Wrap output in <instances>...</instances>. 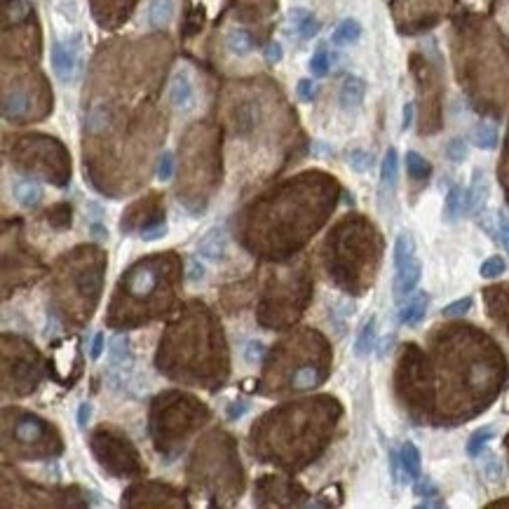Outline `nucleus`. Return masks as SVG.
<instances>
[{"instance_id": "f8f14e48", "label": "nucleus", "mask_w": 509, "mask_h": 509, "mask_svg": "<svg viewBox=\"0 0 509 509\" xmlns=\"http://www.w3.org/2000/svg\"><path fill=\"white\" fill-rule=\"evenodd\" d=\"M29 111V95L24 90L5 92L3 97V118L5 120H19Z\"/></svg>"}, {"instance_id": "c03bdc74", "label": "nucleus", "mask_w": 509, "mask_h": 509, "mask_svg": "<svg viewBox=\"0 0 509 509\" xmlns=\"http://www.w3.org/2000/svg\"><path fill=\"white\" fill-rule=\"evenodd\" d=\"M411 123H413V104H406L404 106V120H401V130H408V127H411Z\"/></svg>"}, {"instance_id": "9b49d317", "label": "nucleus", "mask_w": 509, "mask_h": 509, "mask_svg": "<svg viewBox=\"0 0 509 509\" xmlns=\"http://www.w3.org/2000/svg\"><path fill=\"white\" fill-rule=\"evenodd\" d=\"M399 460H401V474H404L406 481L420 479V467H423V462H420V451L413 441H406V444L401 446Z\"/></svg>"}, {"instance_id": "dca6fc26", "label": "nucleus", "mask_w": 509, "mask_h": 509, "mask_svg": "<svg viewBox=\"0 0 509 509\" xmlns=\"http://www.w3.org/2000/svg\"><path fill=\"white\" fill-rule=\"evenodd\" d=\"M225 48L230 55L235 57H246L253 50V40L249 36V31L244 29H230L225 33Z\"/></svg>"}, {"instance_id": "20e7f679", "label": "nucleus", "mask_w": 509, "mask_h": 509, "mask_svg": "<svg viewBox=\"0 0 509 509\" xmlns=\"http://www.w3.org/2000/svg\"><path fill=\"white\" fill-rule=\"evenodd\" d=\"M76 50L71 48V45L66 43H57L52 45V71H55V76L62 80V83H69L73 78V73H76Z\"/></svg>"}, {"instance_id": "ddd939ff", "label": "nucleus", "mask_w": 509, "mask_h": 509, "mask_svg": "<svg viewBox=\"0 0 509 509\" xmlns=\"http://www.w3.org/2000/svg\"><path fill=\"white\" fill-rule=\"evenodd\" d=\"M43 434H45V425H43V420L36 418V415H24V418L15 425V439L24 441V444L38 441Z\"/></svg>"}, {"instance_id": "39448f33", "label": "nucleus", "mask_w": 509, "mask_h": 509, "mask_svg": "<svg viewBox=\"0 0 509 509\" xmlns=\"http://www.w3.org/2000/svg\"><path fill=\"white\" fill-rule=\"evenodd\" d=\"M158 282H160V277H158L155 267L141 265V267H137V270H132L130 282H127V289H130V293L134 298H148L151 293L155 291Z\"/></svg>"}, {"instance_id": "e433bc0d", "label": "nucleus", "mask_w": 509, "mask_h": 509, "mask_svg": "<svg viewBox=\"0 0 509 509\" xmlns=\"http://www.w3.org/2000/svg\"><path fill=\"white\" fill-rule=\"evenodd\" d=\"M498 232H500L502 246H505L507 253H509V214L507 211H500V216H498Z\"/></svg>"}, {"instance_id": "7ed1b4c3", "label": "nucleus", "mask_w": 509, "mask_h": 509, "mask_svg": "<svg viewBox=\"0 0 509 509\" xmlns=\"http://www.w3.org/2000/svg\"><path fill=\"white\" fill-rule=\"evenodd\" d=\"M427 305H430V296L425 291H413L411 296L401 300L399 307V321L404 326H415L425 319Z\"/></svg>"}, {"instance_id": "f03ea898", "label": "nucleus", "mask_w": 509, "mask_h": 509, "mask_svg": "<svg viewBox=\"0 0 509 509\" xmlns=\"http://www.w3.org/2000/svg\"><path fill=\"white\" fill-rule=\"evenodd\" d=\"M169 104L174 106V111H190L195 106V90L186 71H179L169 83Z\"/></svg>"}, {"instance_id": "393cba45", "label": "nucleus", "mask_w": 509, "mask_h": 509, "mask_svg": "<svg viewBox=\"0 0 509 509\" xmlns=\"http://www.w3.org/2000/svg\"><path fill=\"white\" fill-rule=\"evenodd\" d=\"M329 66H331V57L326 50H317L310 59V64H307V69L314 78H324L326 73H329Z\"/></svg>"}, {"instance_id": "423d86ee", "label": "nucleus", "mask_w": 509, "mask_h": 509, "mask_svg": "<svg viewBox=\"0 0 509 509\" xmlns=\"http://www.w3.org/2000/svg\"><path fill=\"white\" fill-rule=\"evenodd\" d=\"M286 24H289V31L293 36H298L300 40H310L312 36H317L319 31V22L314 19V15L305 8H293L286 17Z\"/></svg>"}, {"instance_id": "a878e982", "label": "nucleus", "mask_w": 509, "mask_h": 509, "mask_svg": "<svg viewBox=\"0 0 509 509\" xmlns=\"http://www.w3.org/2000/svg\"><path fill=\"white\" fill-rule=\"evenodd\" d=\"M347 165H350L354 172L364 174V172L371 169V165H373V155H371V153H368V151H361V148H357V151H350V153H347Z\"/></svg>"}, {"instance_id": "58836bf2", "label": "nucleus", "mask_w": 509, "mask_h": 509, "mask_svg": "<svg viewBox=\"0 0 509 509\" xmlns=\"http://www.w3.org/2000/svg\"><path fill=\"white\" fill-rule=\"evenodd\" d=\"M165 232H167V225L165 223H158V225L144 228L141 237L146 239V242H153V239H158V237H165Z\"/></svg>"}, {"instance_id": "f257e3e1", "label": "nucleus", "mask_w": 509, "mask_h": 509, "mask_svg": "<svg viewBox=\"0 0 509 509\" xmlns=\"http://www.w3.org/2000/svg\"><path fill=\"white\" fill-rule=\"evenodd\" d=\"M394 270H397L394 274V298L401 303L415 291L420 282V272H423V265L415 253V239L408 232L397 235V242H394Z\"/></svg>"}, {"instance_id": "4468645a", "label": "nucleus", "mask_w": 509, "mask_h": 509, "mask_svg": "<svg viewBox=\"0 0 509 509\" xmlns=\"http://www.w3.org/2000/svg\"><path fill=\"white\" fill-rule=\"evenodd\" d=\"M465 202H467V190L462 186H451V190L446 193V204H444V218L446 221H458L465 214Z\"/></svg>"}, {"instance_id": "9d476101", "label": "nucleus", "mask_w": 509, "mask_h": 509, "mask_svg": "<svg viewBox=\"0 0 509 509\" xmlns=\"http://www.w3.org/2000/svg\"><path fill=\"white\" fill-rule=\"evenodd\" d=\"M174 12H176V0H151L146 19L151 29H165L174 19Z\"/></svg>"}, {"instance_id": "1a4fd4ad", "label": "nucleus", "mask_w": 509, "mask_h": 509, "mask_svg": "<svg viewBox=\"0 0 509 509\" xmlns=\"http://www.w3.org/2000/svg\"><path fill=\"white\" fill-rule=\"evenodd\" d=\"M488 200V181L486 174L481 169H474L472 186L467 190V202H465V214H477L479 209H484Z\"/></svg>"}, {"instance_id": "a19ab883", "label": "nucleus", "mask_w": 509, "mask_h": 509, "mask_svg": "<svg viewBox=\"0 0 509 509\" xmlns=\"http://www.w3.org/2000/svg\"><path fill=\"white\" fill-rule=\"evenodd\" d=\"M104 352V333H97L95 340H92V350H90V357L92 359H99Z\"/></svg>"}, {"instance_id": "412c9836", "label": "nucleus", "mask_w": 509, "mask_h": 509, "mask_svg": "<svg viewBox=\"0 0 509 509\" xmlns=\"http://www.w3.org/2000/svg\"><path fill=\"white\" fill-rule=\"evenodd\" d=\"M406 172H408V176H411L413 181H425V179H430L432 165L427 162V160L420 155V153L408 151L406 153Z\"/></svg>"}, {"instance_id": "c756f323", "label": "nucleus", "mask_w": 509, "mask_h": 509, "mask_svg": "<svg viewBox=\"0 0 509 509\" xmlns=\"http://www.w3.org/2000/svg\"><path fill=\"white\" fill-rule=\"evenodd\" d=\"M505 260H502L500 256H491V258H486L484 263H481V277H486V279H493V277H500L502 272H505Z\"/></svg>"}, {"instance_id": "a211bd4d", "label": "nucleus", "mask_w": 509, "mask_h": 509, "mask_svg": "<svg viewBox=\"0 0 509 509\" xmlns=\"http://www.w3.org/2000/svg\"><path fill=\"white\" fill-rule=\"evenodd\" d=\"M397 174H399V158L397 151L387 148L383 165H380V188L383 190H392L397 186Z\"/></svg>"}, {"instance_id": "0eeeda50", "label": "nucleus", "mask_w": 509, "mask_h": 509, "mask_svg": "<svg viewBox=\"0 0 509 509\" xmlns=\"http://www.w3.org/2000/svg\"><path fill=\"white\" fill-rule=\"evenodd\" d=\"M364 95H366V83L357 76H347L343 80V85H340V92H338V102H340V109L345 111H352L357 109V106L364 102Z\"/></svg>"}, {"instance_id": "473e14b6", "label": "nucleus", "mask_w": 509, "mask_h": 509, "mask_svg": "<svg viewBox=\"0 0 509 509\" xmlns=\"http://www.w3.org/2000/svg\"><path fill=\"white\" fill-rule=\"evenodd\" d=\"M446 155H448V160H453V162H462V160L467 158V146H465V141H462V139H453V141H448Z\"/></svg>"}, {"instance_id": "2f4dec72", "label": "nucleus", "mask_w": 509, "mask_h": 509, "mask_svg": "<svg viewBox=\"0 0 509 509\" xmlns=\"http://www.w3.org/2000/svg\"><path fill=\"white\" fill-rule=\"evenodd\" d=\"M472 307V298H460V300H453V303H448L444 307V317H462L467 310Z\"/></svg>"}, {"instance_id": "ea45409f", "label": "nucleus", "mask_w": 509, "mask_h": 509, "mask_svg": "<svg viewBox=\"0 0 509 509\" xmlns=\"http://www.w3.org/2000/svg\"><path fill=\"white\" fill-rule=\"evenodd\" d=\"M282 55H284V52H282V45H279V43H270V45H267V48H265V59H267V62H270V64L282 62Z\"/></svg>"}, {"instance_id": "b1692460", "label": "nucleus", "mask_w": 509, "mask_h": 509, "mask_svg": "<svg viewBox=\"0 0 509 509\" xmlns=\"http://www.w3.org/2000/svg\"><path fill=\"white\" fill-rule=\"evenodd\" d=\"M493 434H495L493 427H481V430L474 432L470 437V441H467V455L479 458V455L484 453V448L488 446V441L493 439Z\"/></svg>"}, {"instance_id": "bb28decb", "label": "nucleus", "mask_w": 509, "mask_h": 509, "mask_svg": "<svg viewBox=\"0 0 509 509\" xmlns=\"http://www.w3.org/2000/svg\"><path fill=\"white\" fill-rule=\"evenodd\" d=\"M106 125H109V111H106V106H97V109L90 111V116H87V132H102L106 130Z\"/></svg>"}, {"instance_id": "aec40b11", "label": "nucleus", "mask_w": 509, "mask_h": 509, "mask_svg": "<svg viewBox=\"0 0 509 509\" xmlns=\"http://www.w3.org/2000/svg\"><path fill=\"white\" fill-rule=\"evenodd\" d=\"M376 347V319H368L364 324V329L357 336V343H354V354L357 357H368Z\"/></svg>"}, {"instance_id": "7c9ffc66", "label": "nucleus", "mask_w": 509, "mask_h": 509, "mask_svg": "<svg viewBox=\"0 0 509 509\" xmlns=\"http://www.w3.org/2000/svg\"><path fill=\"white\" fill-rule=\"evenodd\" d=\"M155 174H158L160 181H169L172 179V174H174V155H172L169 151H165L162 155H160Z\"/></svg>"}, {"instance_id": "5701e85b", "label": "nucleus", "mask_w": 509, "mask_h": 509, "mask_svg": "<svg viewBox=\"0 0 509 509\" xmlns=\"http://www.w3.org/2000/svg\"><path fill=\"white\" fill-rule=\"evenodd\" d=\"M319 380H321V373L314 366H300L298 371L293 373L291 385L296 387V390H310V387L319 385Z\"/></svg>"}, {"instance_id": "c9c22d12", "label": "nucleus", "mask_w": 509, "mask_h": 509, "mask_svg": "<svg viewBox=\"0 0 509 509\" xmlns=\"http://www.w3.org/2000/svg\"><path fill=\"white\" fill-rule=\"evenodd\" d=\"M296 92H298V99H300V102H312L314 95H317V87H314L312 80L303 78V80H300V83H298Z\"/></svg>"}, {"instance_id": "72a5a7b5", "label": "nucleus", "mask_w": 509, "mask_h": 509, "mask_svg": "<svg viewBox=\"0 0 509 509\" xmlns=\"http://www.w3.org/2000/svg\"><path fill=\"white\" fill-rule=\"evenodd\" d=\"M265 354V345L260 343V340H249L244 347V359L249 361V364H258L260 359H263Z\"/></svg>"}, {"instance_id": "4be33fe9", "label": "nucleus", "mask_w": 509, "mask_h": 509, "mask_svg": "<svg viewBox=\"0 0 509 509\" xmlns=\"http://www.w3.org/2000/svg\"><path fill=\"white\" fill-rule=\"evenodd\" d=\"M472 141L481 151H493L498 146V130L491 123H481L477 130L472 132Z\"/></svg>"}, {"instance_id": "79ce46f5", "label": "nucleus", "mask_w": 509, "mask_h": 509, "mask_svg": "<svg viewBox=\"0 0 509 509\" xmlns=\"http://www.w3.org/2000/svg\"><path fill=\"white\" fill-rule=\"evenodd\" d=\"M244 411H246V404H242V401H232V404L228 406V418H230V420H237Z\"/></svg>"}, {"instance_id": "37998d69", "label": "nucleus", "mask_w": 509, "mask_h": 509, "mask_svg": "<svg viewBox=\"0 0 509 509\" xmlns=\"http://www.w3.org/2000/svg\"><path fill=\"white\" fill-rule=\"evenodd\" d=\"M90 404H80L78 408V427L80 430H85V425H87V420H90Z\"/></svg>"}, {"instance_id": "6e6552de", "label": "nucleus", "mask_w": 509, "mask_h": 509, "mask_svg": "<svg viewBox=\"0 0 509 509\" xmlns=\"http://www.w3.org/2000/svg\"><path fill=\"white\" fill-rule=\"evenodd\" d=\"M225 244H228V239H225V230H223V228H211V230L207 232V235L197 242V253L202 258L218 260V258H223Z\"/></svg>"}, {"instance_id": "f704fd0d", "label": "nucleus", "mask_w": 509, "mask_h": 509, "mask_svg": "<svg viewBox=\"0 0 509 509\" xmlns=\"http://www.w3.org/2000/svg\"><path fill=\"white\" fill-rule=\"evenodd\" d=\"M415 495L418 498H439V488L430 479H415Z\"/></svg>"}, {"instance_id": "f3484780", "label": "nucleus", "mask_w": 509, "mask_h": 509, "mask_svg": "<svg viewBox=\"0 0 509 509\" xmlns=\"http://www.w3.org/2000/svg\"><path fill=\"white\" fill-rule=\"evenodd\" d=\"M359 36H361V24L357 19H343V22L336 26V31H333L331 43L338 45V48H345V45L357 43Z\"/></svg>"}, {"instance_id": "6ab92c4d", "label": "nucleus", "mask_w": 509, "mask_h": 509, "mask_svg": "<svg viewBox=\"0 0 509 509\" xmlns=\"http://www.w3.org/2000/svg\"><path fill=\"white\" fill-rule=\"evenodd\" d=\"M31 15L29 0H3V24H19Z\"/></svg>"}, {"instance_id": "4c0bfd02", "label": "nucleus", "mask_w": 509, "mask_h": 509, "mask_svg": "<svg viewBox=\"0 0 509 509\" xmlns=\"http://www.w3.org/2000/svg\"><path fill=\"white\" fill-rule=\"evenodd\" d=\"M186 277H188V282H195V284L204 279V265L200 263V258L188 260V274H186Z\"/></svg>"}, {"instance_id": "2eb2a0df", "label": "nucleus", "mask_w": 509, "mask_h": 509, "mask_svg": "<svg viewBox=\"0 0 509 509\" xmlns=\"http://www.w3.org/2000/svg\"><path fill=\"white\" fill-rule=\"evenodd\" d=\"M15 197L22 207L31 209V207H36L43 200V188H40V183H36V181L22 179L15 183Z\"/></svg>"}, {"instance_id": "c85d7f7f", "label": "nucleus", "mask_w": 509, "mask_h": 509, "mask_svg": "<svg viewBox=\"0 0 509 509\" xmlns=\"http://www.w3.org/2000/svg\"><path fill=\"white\" fill-rule=\"evenodd\" d=\"M481 472H484V477L491 481V484H498L500 477H502L500 460L495 458V455H488V458L481 460Z\"/></svg>"}, {"instance_id": "cd10ccee", "label": "nucleus", "mask_w": 509, "mask_h": 509, "mask_svg": "<svg viewBox=\"0 0 509 509\" xmlns=\"http://www.w3.org/2000/svg\"><path fill=\"white\" fill-rule=\"evenodd\" d=\"M253 106L251 104H244L237 109V116H235V127L239 132H249L253 125H256V116H253Z\"/></svg>"}]
</instances>
